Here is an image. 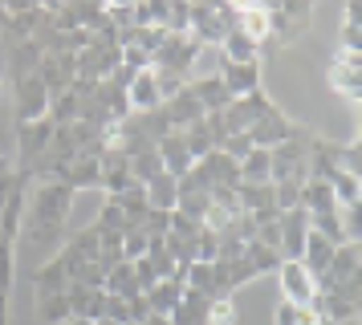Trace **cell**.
<instances>
[{
  "label": "cell",
  "mask_w": 362,
  "mask_h": 325,
  "mask_svg": "<svg viewBox=\"0 0 362 325\" xmlns=\"http://www.w3.org/2000/svg\"><path fill=\"white\" fill-rule=\"evenodd\" d=\"M167 41V29L163 25H143V29H134V37H131V45H139L143 53H151L155 57V49Z\"/></svg>",
  "instance_id": "cell-43"
},
{
  "label": "cell",
  "mask_w": 362,
  "mask_h": 325,
  "mask_svg": "<svg viewBox=\"0 0 362 325\" xmlns=\"http://www.w3.org/2000/svg\"><path fill=\"white\" fill-rule=\"evenodd\" d=\"M236 321H240V313H236V301H232V297H212V301H208L204 325H236Z\"/></svg>",
  "instance_id": "cell-40"
},
{
  "label": "cell",
  "mask_w": 362,
  "mask_h": 325,
  "mask_svg": "<svg viewBox=\"0 0 362 325\" xmlns=\"http://www.w3.org/2000/svg\"><path fill=\"white\" fill-rule=\"evenodd\" d=\"M277 228H281V260H301V248H305V236H310V211L305 208L281 211Z\"/></svg>",
  "instance_id": "cell-11"
},
{
  "label": "cell",
  "mask_w": 362,
  "mask_h": 325,
  "mask_svg": "<svg viewBox=\"0 0 362 325\" xmlns=\"http://www.w3.org/2000/svg\"><path fill=\"white\" fill-rule=\"evenodd\" d=\"M131 264H134V280H139V289L147 292L151 285H155V280H159V276H155V268H151V260L143 256V260H131Z\"/></svg>",
  "instance_id": "cell-53"
},
{
  "label": "cell",
  "mask_w": 362,
  "mask_h": 325,
  "mask_svg": "<svg viewBox=\"0 0 362 325\" xmlns=\"http://www.w3.org/2000/svg\"><path fill=\"white\" fill-rule=\"evenodd\" d=\"M301 208L310 211V215L338 211V199H334V191H329L326 179H305V183H301Z\"/></svg>",
  "instance_id": "cell-24"
},
{
  "label": "cell",
  "mask_w": 362,
  "mask_h": 325,
  "mask_svg": "<svg viewBox=\"0 0 362 325\" xmlns=\"http://www.w3.org/2000/svg\"><path fill=\"white\" fill-rule=\"evenodd\" d=\"M329 191H334V199H338V208H358L362 179L346 175V171H334V175H329Z\"/></svg>",
  "instance_id": "cell-31"
},
{
  "label": "cell",
  "mask_w": 362,
  "mask_h": 325,
  "mask_svg": "<svg viewBox=\"0 0 362 325\" xmlns=\"http://www.w3.org/2000/svg\"><path fill=\"white\" fill-rule=\"evenodd\" d=\"M167 224H171V211H155V208H151V211H147V220H143L139 228L147 232L151 240H159V236H167Z\"/></svg>",
  "instance_id": "cell-50"
},
{
  "label": "cell",
  "mask_w": 362,
  "mask_h": 325,
  "mask_svg": "<svg viewBox=\"0 0 362 325\" xmlns=\"http://www.w3.org/2000/svg\"><path fill=\"white\" fill-rule=\"evenodd\" d=\"M187 94L199 102V110H204V114H220L232 102L228 85L220 81V73H212V78H192V81H187Z\"/></svg>",
  "instance_id": "cell-15"
},
{
  "label": "cell",
  "mask_w": 362,
  "mask_h": 325,
  "mask_svg": "<svg viewBox=\"0 0 362 325\" xmlns=\"http://www.w3.org/2000/svg\"><path fill=\"white\" fill-rule=\"evenodd\" d=\"M143 325H171V321H167V317H159V313H151V317H147Z\"/></svg>",
  "instance_id": "cell-56"
},
{
  "label": "cell",
  "mask_w": 362,
  "mask_h": 325,
  "mask_svg": "<svg viewBox=\"0 0 362 325\" xmlns=\"http://www.w3.org/2000/svg\"><path fill=\"white\" fill-rule=\"evenodd\" d=\"M118 208H122V215H127V224L131 228H139L143 220H147V211H151V203H147V191L134 183V187H127V191H118V195H110Z\"/></svg>",
  "instance_id": "cell-28"
},
{
  "label": "cell",
  "mask_w": 362,
  "mask_h": 325,
  "mask_svg": "<svg viewBox=\"0 0 362 325\" xmlns=\"http://www.w3.org/2000/svg\"><path fill=\"white\" fill-rule=\"evenodd\" d=\"M261 41H252L245 37L240 29H232L224 41H220V53H224V61H261Z\"/></svg>",
  "instance_id": "cell-27"
},
{
  "label": "cell",
  "mask_w": 362,
  "mask_h": 325,
  "mask_svg": "<svg viewBox=\"0 0 362 325\" xmlns=\"http://www.w3.org/2000/svg\"><path fill=\"white\" fill-rule=\"evenodd\" d=\"M102 289H86V285H69L66 301H69V321H98L102 317Z\"/></svg>",
  "instance_id": "cell-17"
},
{
  "label": "cell",
  "mask_w": 362,
  "mask_h": 325,
  "mask_svg": "<svg viewBox=\"0 0 362 325\" xmlns=\"http://www.w3.org/2000/svg\"><path fill=\"white\" fill-rule=\"evenodd\" d=\"M334 325H358V321H334Z\"/></svg>",
  "instance_id": "cell-62"
},
{
  "label": "cell",
  "mask_w": 362,
  "mask_h": 325,
  "mask_svg": "<svg viewBox=\"0 0 362 325\" xmlns=\"http://www.w3.org/2000/svg\"><path fill=\"white\" fill-rule=\"evenodd\" d=\"M329 256H334V244L322 240L317 232H310V236H305V248H301V264H305V268L313 273V280H317V276L326 273Z\"/></svg>",
  "instance_id": "cell-29"
},
{
  "label": "cell",
  "mask_w": 362,
  "mask_h": 325,
  "mask_svg": "<svg viewBox=\"0 0 362 325\" xmlns=\"http://www.w3.org/2000/svg\"><path fill=\"white\" fill-rule=\"evenodd\" d=\"M358 20H362V0H346V16H342V25L358 29Z\"/></svg>",
  "instance_id": "cell-54"
},
{
  "label": "cell",
  "mask_w": 362,
  "mask_h": 325,
  "mask_svg": "<svg viewBox=\"0 0 362 325\" xmlns=\"http://www.w3.org/2000/svg\"><path fill=\"white\" fill-rule=\"evenodd\" d=\"M131 175L139 187H147L155 175H163V159H159V150L151 146V150H139V155H131Z\"/></svg>",
  "instance_id": "cell-34"
},
{
  "label": "cell",
  "mask_w": 362,
  "mask_h": 325,
  "mask_svg": "<svg viewBox=\"0 0 362 325\" xmlns=\"http://www.w3.org/2000/svg\"><path fill=\"white\" fill-rule=\"evenodd\" d=\"M37 65H41V49L33 45V37H29V41H17V45H8V81L33 78Z\"/></svg>",
  "instance_id": "cell-22"
},
{
  "label": "cell",
  "mask_w": 362,
  "mask_h": 325,
  "mask_svg": "<svg viewBox=\"0 0 362 325\" xmlns=\"http://www.w3.org/2000/svg\"><path fill=\"white\" fill-rule=\"evenodd\" d=\"M66 325H94V321H66Z\"/></svg>",
  "instance_id": "cell-61"
},
{
  "label": "cell",
  "mask_w": 362,
  "mask_h": 325,
  "mask_svg": "<svg viewBox=\"0 0 362 325\" xmlns=\"http://www.w3.org/2000/svg\"><path fill=\"white\" fill-rule=\"evenodd\" d=\"M66 289H69V276H66V268L57 264V256H49L45 264H37V273H33L37 297H53V292H66Z\"/></svg>",
  "instance_id": "cell-23"
},
{
  "label": "cell",
  "mask_w": 362,
  "mask_h": 325,
  "mask_svg": "<svg viewBox=\"0 0 362 325\" xmlns=\"http://www.w3.org/2000/svg\"><path fill=\"white\" fill-rule=\"evenodd\" d=\"M293 126H297V122H293V118H289L285 110H281L277 102H273V106H269V110H264L261 118H257V122L245 130V134L252 138V146H261V150H273L277 143H285V138H289V130H293Z\"/></svg>",
  "instance_id": "cell-8"
},
{
  "label": "cell",
  "mask_w": 362,
  "mask_h": 325,
  "mask_svg": "<svg viewBox=\"0 0 362 325\" xmlns=\"http://www.w3.org/2000/svg\"><path fill=\"white\" fill-rule=\"evenodd\" d=\"M134 187V175H131V159L122 150H106L102 155V191L106 195H118Z\"/></svg>",
  "instance_id": "cell-16"
},
{
  "label": "cell",
  "mask_w": 362,
  "mask_h": 325,
  "mask_svg": "<svg viewBox=\"0 0 362 325\" xmlns=\"http://www.w3.org/2000/svg\"><path fill=\"white\" fill-rule=\"evenodd\" d=\"M127 102H131V110H159V106H163L155 69H139V73H134V81L127 85Z\"/></svg>",
  "instance_id": "cell-19"
},
{
  "label": "cell",
  "mask_w": 362,
  "mask_h": 325,
  "mask_svg": "<svg viewBox=\"0 0 362 325\" xmlns=\"http://www.w3.org/2000/svg\"><path fill=\"white\" fill-rule=\"evenodd\" d=\"M236 29L252 37V41H261L269 45V13L264 8H245V13H236Z\"/></svg>",
  "instance_id": "cell-35"
},
{
  "label": "cell",
  "mask_w": 362,
  "mask_h": 325,
  "mask_svg": "<svg viewBox=\"0 0 362 325\" xmlns=\"http://www.w3.org/2000/svg\"><path fill=\"white\" fill-rule=\"evenodd\" d=\"M4 20H8V13H4V0H0V25H4Z\"/></svg>",
  "instance_id": "cell-57"
},
{
  "label": "cell",
  "mask_w": 362,
  "mask_h": 325,
  "mask_svg": "<svg viewBox=\"0 0 362 325\" xmlns=\"http://www.w3.org/2000/svg\"><path fill=\"white\" fill-rule=\"evenodd\" d=\"M13 260H17V244L0 240V292H13Z\"/></svg>",
  "instance_id": "cell-46"
},
{
  "label": "cell",
  "mask_w": 362,
  "mask_h": 325,
  "mask_svg": "<svg viewBox=\"0 0 362 325\" xmlns=\"http://www.w3.org/2000/svg\"><path fill=\"white\" fill-rule=\"evenodd\" d=\"M159 110H163V118H167V126H171V130H187L192 122H196V118H204L199 102H196L192 94H187V85H183V90H180L175 98H167Z\"/></svg>",
  "instance_id": "cell-18"
},
{
  "label": "cell",
  "mask_w": 362,
  "mask_h": 325,
  "mask_svg": "<svg viewBox=\"0 0 362 325\" xmlns=\"http://www.w3.org/2000/svg\"><path fill=\"white\" fill-rule=\"evenodd\" d=\"M196 53H199V45L187 32H167V41L155 49V57H151V69H167V73H180V78L192 81Z\"/></svg>",
  "instance_id": "cell-6"
},
{
  "label": "cell",
  "mask_w": 362,
  "mask_h": 325,
  "mask_svg": "<svg viewBox=\"0 0 362 325\" xmlns=\"http://www.w3.org/2000/svg\"><path fill=\"white\" fill-rule=\"evenodd\" d=\"M155 150H159V159H163V171H167V175H175V179H183L187 171H192V162H196L180 130H167L163 138L155 143Z\"/></svg>",
  "instance_id": "cell-14"
},
{
  "label": "cell",
  "mask_w": 362,
  "mask_h": 325,
  "mask_svg": "<svg viewBox=\"0 0 362 325\" xmlns=\"http://www.w3.org/2000/svg\"><path fill=\"white\" fill-rule=\"evenodd\" d=\"M273 203H277V211L301 208V179H281V183H273Z\"/></svg>",
  "instance_id": "cell-41"
},
{
  "label": "cell",
  "mask_w": 362,
  "mask_h": 325,
  "mask_svg": "<svg viewBox=\"0 0 362 325\" xmlns=\"http://www.w3.org/2000/svg\"><path fill=\"white\" fill-rule=\"evenodd\" d=\"M313 4H317V0H281L277 13H269V37H273L277 45H293L297 37H305Z\"/></svg>",
  "instance_id": "cell-2"
},
{
  "label": "cell",
  "mask_w": 362,
  "mask_h": 325,
  "mask_svg": "<svg viewBox=\"0 0 362 325\" xmlns=\"http://www.w3.org/2000/svg\"><path fill=\"white\" fill-rule=\"evenodd\" d=\"M0 102H4V78H0Z\"/></svg>",
  "instance_id": "cell-60"
},
{
  "label": "cell",
  "mask_w": 362,
  "mask_h": 325,
  "mask_svg": "<svg viewBox=\"0 0 362 325\" xmlns=\"http://www.w3.org/2000/svg\"><path fill=\"white\" fill-rule=\"evenodd\" d=\"M269 150H261V146H252L248 150V159L240 162V183H273L269 179Z\"/></svg>",
  "instance_id": "cell-37"
},
{
  "label": "cell",
  "mask_w": 362,
  "mask_h": 325,
  "mask_svg": "<svg viewBox=\"0 0 362 325\" xmlns=\"http://www.w3.org/2000/svg\"><path fill=\"white\" fill-rule=\"evenodd\" d=\"M49 179L66 183L69 191H102V159H94V155H78V159L62 162Z\"/></svg>",
  "instance_id": "cell-7"
},
{
  "label": "cell",
  "mask_w": 362,
  "mask_h": 325,
  "mask_svg": "<svg viewBox=\"0 0 362 325\" xmlns=\"http://www.w3.org/2000/svg\"><path fill=\"white\" fill-rule=\"evenodd\" d=\"M151 248V236L143 228H127V236H122V256L127 260H143Z\"/></svg>",
  "instance_id": "cell-44"
},
{
  "label": "cell",
  "mask_w": 362,
  "mask_h": 325,
  "mask_svg": "<svg viewBox=\"0 0 362 325\" xmlns=\"http://www.w3.org/2000/svg\"><path fill=\"white\" fill-rule=\"evenodd\" d=\"M329 90L346 102H358L362 94V49H334L329 57Z\"/></svg>",
  "instance_id": "cell-4"
},
{
  "label": "cell",
  "mask_w": 362,
  "mask_h": 325,
  "mask_svg": "<svg viewBox=\"0 0 362 325\" xmlns=\"http://www.w3.org/2000/svg\"><path fill=\"white\" fill-rule=\"evenodd\" d=\"M204 232V224L199 220H187V215H180V211H171V224H167V236H175V240L192 244L196 248V236Z\"/></svg>",
  "instance_id": "cell-42"
},
{
  "label": "cell",
  "mask_w": 362,
  "mask_h": 325,
  "mask_svg": "<svg viewBox=\"0 0 362 325\" xmlns=\"http://www.w3.org/2000/svg\"><path fill=\"white\" fill-rule=\"evenodd\" d=\"M94 232H98V240L102 244H122V236H127V215H122V208H118L115 199L106 195V203H102V211H98V220H94Z\"/></svg>",
  "instance_id": "cell-20"
},
{
  "label": "cell",
  "mask_w": 362,
  "mask_h": 325,
  "mask_svg": "<svg viewBox=\"0 0 362 325\" xmlns=\"http://www.w3.org/2000/svg\"><path fill=\"white\" fill-rule=\"evenodd\" d=\"M338 171H346V175H358V171H362L358 138H350V143H338Z\"/></svg>",
  "instance_id": "cell-45"
},
{
  "label": "cell",
  "mask_w": 362,
  "mask_h": 325,
  "mask_svg": "<svg viewBox=\"0 0 362 325\" xmlns=\"http://www.w3.org/2000/svg\"><path fill=\"white\" fill-rule=\"evenodd\" d=\"M236 199H240V211L248 215H277V203H273V183H240L236 187Z\"/></svg>",
  "instance_id": "cell-21"
},
{
  "label": "cell",
  "mask_w": 362,
  "mask_h": 325,
  "mask_svg": "<svg viewBox=\"0 0 362 325\" xmlns=\"http://www.w3.org/2000/svg\"><path fill=\"white\" fill-rule=\"evenodd\" d=\"M261 61H224L220 65V81L228 85L232 98H245L261 90Z\"/></svg>",
  "instance_id": "cell-13"
},
{
  "label": "cell",
  "mask_w": 362,
  "mask_h": 325,
  "mask_svg": "<svg viewBox=\"0 0 362 325\" xmlns=\"http://www.w3.org/2000/svg\"><path fill=\"white\" fill-rule=\"evenodd\" d=\"M94 325H118V321H106V317H102V321H94Z\"/></svg>",
  "instance_id": "cell-59"
},
{
  "label": "cell",
  "mask_w": 362,
  "mask_h": 325,
  "mask_svg": "<svg viewBox=\"0 0 362 325\" xmlns=\"http://www.w3.org/2000/svg\"><path fill=\"white\" fill-rule=\"evenodd\" d=\"M69 208H74V191L57 179H37L29 187V199H25V220H29V240L41 248V244L57 240L66 232Z\"/></svg>",
  "instance_id": "cell-1"
},
{
  "label": "cell",
  "mask_w": 362,
  "mask_h": 325,
  "mask_svg": "<svg viewBox=\"0 0 362 325\" xmlns=\"http://www.w3.org/2000/svg\"><path fill=\"white\" fill-rule=\"evenodd\" d=\"M354 276H362V252H358V240L338 244V248H334V256H329L326 273L317 276V289H329V285H346V280H354Z\"/></svg>",
  "instance_id": "cell-9"
},
{
  "label": "cell",
  "mask_w": 362,
  "mask_h": 325,
  "mask_svg": "<svg viewBox=\"0 0 362 325\" xmlns=\"http://www.w3.org/2000/svg\"><path fill=\"white\" fill-rule=\"evenodd\" d=\"M180 297H183V285H175V280H155L147 289V305H151V313L167 317L171 309L180 305Z\"/></svg>",
  "instance_id": "cell-30"
},
{
  "label": "cell",
  "mask_w": 362,
  "mask_h": 325,
  "mask_svg": "<svg viewBox=\"0 0 362 325\" xmlns=\"http://www.w3.org/2000/svg\"><path fill=\"white\" fill-rule=\"evenodd\" d=\"M134 0H106V8H131Z\"/></svg>",
  "instance_id": "cell-55"
},
{
  "label": "cell",
  "mask_w": 362,
  "mask_h": 325,
  "mask_svg": "<svg viewBox=\"0 0 362 325\" xmlns=\"http://www.w3.org/2000/svg\"><path fill=\"white\" fill-rule=\"evenodd\" d=\"M122 65L134 69V73H139V69H151V53H143L139 45H122Z\"/></svg>",
  "instance_id": "cell-52"
},
{
  "label": "cell",
  "mask_w": 362,
  "mask_h": 325,
  "mask_svg": "<svg viewBox=\"0 0 362 325\" xmlns=\"http://www.w3.org/2000/svg\"><path fill=\"white\" fill-rule=\"evenodd\" d=\"M37 317H41V325H66V321H69V301H66V292L37 297Z\"/></svg>",
  "instance_id": "cell-36"
},
{
  "label": "cell",
  "mask_w": 362,
  "mask_h": 325,
  "mask_svg": "<svg viewBox=\"0 0 362 325\" xmlns=\"http://www.w3.org/2000/svg\"><path fill=\"white\" fill-rule=\"evenodd\" d=\"M49 138H53V122H49V118L17 122V159H13V171H21V175H33L37 159L49 150Z\"/></svg>",
  "instance_id": "cell-3"
},
{
  "label": "cell",
  "mask_w": 362,
  "mask_h": 325,
  "mask_svg": "<svg viewBox=\"0 0 362 325\" xmlns=\"http://www.w3.org/2000/svg\"><path fill=\"white\" fill-rule=\"evenodd\" d=\"M66 248H69V252H78L82 260H98L102 240H98V232H94V228H78V232L66 240Z\"/></svg>",
  "instance_id": "cell-38"
},
{
  "label": "cell",
  "mask_w": 362,
  "mask_h": 325,
  "mask_svg": "<svg viewBox=\"0 0 362 325\" xmlns=\"http://www.w3.org/2000/svg\"><path fill=\"white\" fill-rule=\"evenodd\" d=\"M187 20H192V0H171V8H167V32H187Z\"/></svg>",
  "instance_id": "cell-48"
},
{
  "label": "cell",
  "mask_w": 362,
  "mask_h": 325,
  "mask_svg": "<svg viewBox=\"0 0 362 325\" xmlns=\"http://www.w3.org/2000/svg\"><path fill=\"white\" fill-rule=\"evenodd\" d=\"M102 292H118V297H127V292H143L139 289V280H134V264L131 260H122V264H115V268L106 273Z\"/></svg>",
  "instance_id": "cell-33"
},
{
  "label": "cell",
  "mask_w": 362,
  "mask_h": 325,
  "mask_svg": "<svg viewBox=\"0 0 362 325\" xmlns=\"http://www.w3.org/2000/svg\"><path fill=\"white\" fill-rule=\"evenodd\" d=\"M41 16L45 8H29V13H13L4 25H0V37H4V45H17V41H29L33 29L41 25Z\"/></svg>",
  "instance_id": "cell-26"
},
{
  "label": "cell",
  "mask_w": 362,
  "mask_h": 325,
  "mask_svg": "<svg viewBox=\"0 0 362 325\" xmlns=\"http://www.w3.org/2000/svg\"><path fill=\"white\" fill-rule=\"evenodd\" d=\"M313 325H334V321H326V317H317V321H313Z\"/></svg>",
  "instance_id": "cell-58"
},
{
  "label": "cell",
  "mask_w": 362,
  "mask_h": 325,
  "mask_svg": "<svg viewBox=\"0 0 362 325\" xmlns=\"http://www.w3.org/2000/svg\"><path fill=\"white\" fill-rule=\"evenodd\" d=\"M13 94H17V122H37L49 114V90L37 81V73L13 81Z\"/></svg>",
  "instance_id": "cell-12"
},
{
  "label": "cell",
  "mask_w": 362,
  "mask_h": 325,
  "mask_svg": "<svg viewBox=\"0 0 362 325\" xmlns=\"http://www.w3.org/2000/svg\"><path fill=\"white\" fill-rule=\"evenodd\" d=\"M245 260L252 264V273H257V276L277 273V268H281V252H277V248H264L261 240H248L245 244Z\"/></svg>",
  "instance_id": "cell-32"
},
{
  "label": "cell",
  "mask_w": 362,
  "mask_h": 325,
  "mask_svg": "<svg viewBox=\"0 0 362 325\" xmlns=\"http://www.w3.org/2000/svg\"><path fill=\"white\" fill-rule=\"evenodd\" d=\"M220 150H224L232 162H245L248 150H252V138H248V134H228V138L220 143Z\"/></svg>",
  "instance_id": "cell-49"
},
{
  "label": "cell",
  "mask_w": 362,
  "mask_h": 325,
  "mask_svg": "<svg viewBox=\"0 0 362 325\" xmlns=\"http://www.w3.org/2000/svg\"><path fill=\"white\" fill-rule=\"evenodd\" d=\"M102 317H106V321L127 325V321H131V313H127V297H118V292H106V297H102ZM102 317H98V321H102Z\"/></svg>",
  "instance_id": "cell-47"
},
{
  "label": "cell",
  "mask_w": 362,
  "mask_h": 325,
  "mask_svg": "<svg viewBox=\"0 0 362 325\" xmlns=\"http://www.w3.org/2000/svg\"><path fill=\"white\" fill-rule=\"evenodd\" d=\"M273 321H277V325H313V321H317V309H313V305H289V301H281L277 313H273Z\"/></svg>",
  "instance_id": "cell-39"
},
{
  "label": "cell",
  "mask_w": 362,
  "mask_h": 325,
  "mask_svg": "<svg viewBox=\"0 0 362 325\" xmlns=\"http://www.w3.org/2000/svg\"><path fill=\"white\" fill-rule=\"evenodd\" d=\"M269 106H273V98L264 94V90H257V94L232 98L228 106L216 114V122H220V130H224V138H228V134H245V130L252 126V122H257Z\"/></svg>",
  "instance_id": "cell-5"
},
{
  "label": "cell",
  "mask_w": 362,
  "mask_h": 325,
  "mask_svg": "<svg viewBox=\"0 0 362 325\" xmlns=\"http://www.w3.org/2000/svg\"><path fill=\"white\" fill-rule=\"evenodd\" d=\"M143 191H147V203H151L155 211H175V199H180V179L163 171V175L151 179Z\"/></svg>",
  "instance_id": "cell-25"
},
{
  "label": "cell",
  "mask_w": 362,
  "mask_h": 325,
  "mask_svg": "<svg viewBox=\"0 0 362 325\" xmlns=\"http://www.w3.org/2000/svg\"><path fill=\"white\" fill-rule=\"evenodd\" d=\"M277 273H281V292H285L289 305H310L317 297V280H313V273L301 260H281Z\"/></svg>",
  "instance_id": "cell-10"
},
{
  "label": "cell",
  "mask_w": 362,
  "mask_h": 325,
  "mask_svg": "<svg viewBox=\"0 0 362 325\" xmlns=\"http://www.w3.org/2000/svg\"><path fill=\"white\" fill-rule=\"evenodd\" d=\"M127 313H131L134 325H143L151 317V305H147V292H127Z\"/></svg>",
  "instance_id": "cell-51"
}]
</instances>
